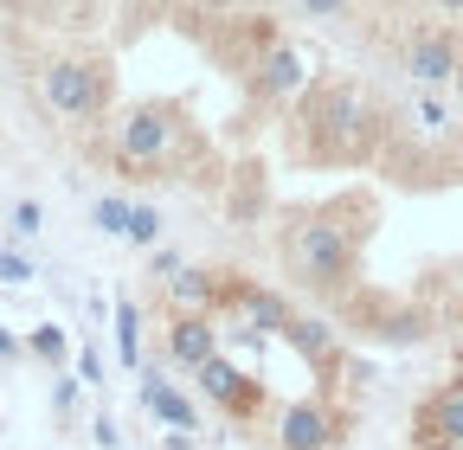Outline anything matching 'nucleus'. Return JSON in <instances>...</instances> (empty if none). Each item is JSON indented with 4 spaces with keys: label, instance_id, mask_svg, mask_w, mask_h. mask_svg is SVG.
Instances as JSON below:
<instances>
[{
    "label": "nucleus",
    "instance_id": "1",
    "mask_svg": "<svg viewBox=\"0 0 463 450\" xmlns=\"http://www.w3.org/2000/svg\"><path fill=\"white\" fill-rule=\"evenodd\" d=\"M289 264H297L309 284H335V277L347 270V232L328 225V219L297 225V239H289Z\"/></svg>",
    "mask_w": 463,
    "mask_h": 450
},
{
    "label": "nucleus",
    "instance_id": "2",
    "mask_svg": "<svg viewBox=\"0 0 463 450\" xmlns=\"http://www.w3.org/2000/svg\"><path fill=\"white\" fill-rule=\"evenodd\" d=\"M97 71L90 65H45V103L58 109V117H90V109H97Z\"/></svg>",
    "mask_w": 463,
    "mask_h": 450
},
{
    "label": "nucleus",
    "instance_id": "3",
    "mask_svg": "<svg viewBox=\"0 0 463 450\" xmlns=\"http://www.w3.org/2000/svg\"><path fill=\"white\" fill-rule=\"evenodd\" d=\"M167 142H174V123L161 117V109H136V117L123 123V136H116V148H123L129 161H155V155H167Z\"/></svg>",
    "mask_w": 463,
    "mask_h": 450
},
{
    "label": "nucleus",
    "instance_id": "4",
    "mask_svg": "<svg viewBox=\"0 0 463 450\" xmlns=\"http://www.w3.org/2000/svg\"><path fill=\"white\" fill-rule=\"evenodd\" d=\"M405 71H412L419 84H444V78L457 71V52H450V39H444V33L412 39V52H405Z\"/></svg>",
    "mask_w": 463,
    "mask_h": 450
},
{
    "label": "nucleus",
    "instance_id": "5",
    "mask_svg": "<svg viewBox=\"0 0 463 450\" xmlns=\"http://www.w3.org/2000/svg\"><path fill=\"white\" fill-rule=\"evenodd\" d=\"M167 361H174V367H194V373H200V367L213 361V322H206V315H187L181 328L167 334Z\"/></svg>",
    "mask_w": 463,
    "mask_h": 450
},
{
    "label": "nucleus",
    "instance_id": "6",
    "mask_svg": "<svg viewBox=\"0 0 463 450\" xmlns=\"http://www.w3.org/2000/svg\"><path fill=\"white\" fill-rule=\"evenodd\" d=\"M283 444L289 450H322L328 444V412L322 406H289L283 412Z\"/></svg>",
    "mask_w": 463,
    "mask_h": 450
},
{
    "label": "nucleus",
    "instance_id": "7",
    "mask_svg": "<svg viewBox=\"0 0 463 450\" xmlns=\"http://www.w3.org/2000/svg\"><path fill=\"white\" fill-rule=\"evenodd\" d=\"M297 84H303V52L297 45H277L270 59H264V90L270 97H289Z\"/></svg>",
    "mask_w": 463,
    "mask_h": 450
},
{
    "label": "nucleus",
    "instance_id": "8",
    "mask_svg": "<svg viewBox=\"0 0 463 450\" xmlns=\"http://www.w3.org/2000/svg\"><path fill=\"white\" fill-rule=\"evenodd\" d=\"M142 399H148V412H155V418H167L174 431H194V406L181 399V392H167L155 373H148V386H142Z\"/></svg>",
    "mask_w": 463,
    "mask_h": 450
},
{
    "label": "nucleus",
    "instance_id": "9",
    "mask_svg": "<svg viewBox=\"0 0 463 450\" xmlns=\"http://www.w3.org/2000/svg\"><path fill=\"white\" fill-rule=\"evenodd\" d=\"M200 386L213 392V399H225V406H232V399L245 392V386H239V367H232V361H219V354H213V361L200 367Z\"/></svg>",
    "mask_w": 463,
    "mask_h": 450
},
{
    "label": "nucleus",
    "instance_id": "10",
    "mask_svg": "<svg viewBox=\"0 0 463 450\" xmlns=\"http://www.w3.org/2000/svg\"><path fill=\"white\" fill-rule=\"evenodd\" d=\"M167 290H174V303H181V309H206V303H213V284H206L200 270H174Z\"/></svg>",
    "mask_w": 463,
    "mask_h": 450
},
{
    "label": "nucleus",
    "instance_id": "11",
    "mask_svg": "<svg viewBox=\"0 0 463 450\" xmlns=\"http://www.w3.org/2000/svg\"><path fill=\"white\" fill-rule=\"evenodd\" d=\"M116 348H123V361L136 367V354H142V315H136V303H116Z\"/></svg>",
    "mask_w": 463,
    "mask_h": 450
},
{
    "label": "nucleus",
    "instance_id": "12",
    "mask_svg": "<svg viewBox=\"0 0 463 450\" xmlns=\"http://www.w3.org/2000/svg\"><path fill=\"white\" fill-rule=\"evenodd\" d=\"M103 232H116V239H129L136 232V206H123V200H97V212H90Z\"/></svg>",
    "mask_w": 463,
    "mask_h": 450
},
{
    "label": "nucleus",
    "instance_id": "13",
    "mask_svg": "<svg viewBox=\"0 0 463 450\" xmlns=\"http://www.w3.org/2000/svg\"><path fill=\"white\" fill-rule=\"evenodd\" d=\"M438 431H444V444H463V392L457 386H444V399H438Z\"/></svg>",
    "mask_w": 463,
    "mask_h": 450
},
{
    "label": "nucleus",
    "instance_id": "14",
    "mask_svg": "<svg viewBox=\"0 0 463 450\" xmlns=\"http://www.w3.org/2000/svg\"><path fill=\"white\" fill-rule=\"evenodd\" d=\"M289 342H297L303 354H322V348H328V334H322V322H289Z\"/></svg>",
    "mask_w": 463,
    "mask_h": 450
},
{
    "label": "nucleus",
    "instance_id": "15",
    "mask_svg": "<svg viewBox=\"0 0 463 450\" xmlns=\"http://www.w3.org/2000/svg\"><path fill=\"white\" fill-rule=\"evenodd\" d=\"M129 239H136V245H155V239H161V212H155V206H136V232H129Z\"/></svg>",
    "mask_w": 463,
    "mask_h": 450
},
{
    "label": "nucleus",
    "instance_id": "16",
    "mask_svg": "<svg viewBox=\"0 0 463 450\" xmlns=\"http://www.w3.org/2000/svg\"><path fill=\"white\" fill-rule=\"evenodd\" d=\"M33 348H39L45 361H58V354H65V334H58V328H33Z\"/></svg>",
    "mask_w": 463,
    "mask_h": 450
},
{
    "label": "nucleus",
    "instance_id": "17",
    "mask_svg": "<svg viewBox=\"0 0 463 450\" xmlns=\"http://www.w3.org/2000/svg\"><path fill=\"white\" fill-rule=\"evenodd\" d=\"M14 232H26V239L39 232V206H33V200H20V206H14Z\"/></svg>",
    "mask_w": 463,
    "mask_h": 450
},
{
    "label": "nucleus",
    "instance_id": "18",
    "mask_svg": "<svg viewBox=\"0 0 463 450\" xmlns=\"http://www.w3.org/2000/svg\"><path fill=\"white\" fill-rule=\"evenodd\" d=\"M0 277H7V284H26V277H33V264H26V258H14V251H7V258H0Z\"/></svg>",
    "mask_w": 463,
    "mask_h": 450
},
{
    "label": "nucleus",
    "instance_id": "19",
    "mask_svg": "<svg viewBox=\"0 0 463 450\" xmlns=\"http://www.w3.org/2000/svg\"><path fill=\"white\" fill-rule=\"evenodd\" d=\"M297 7H303L309 20H328V14H341V7H347V0H297Z\"/></svg>",
    "mask_w": 463,
    "mask_h": 450
},
{
    "label": "nucleus",
    "instance_id": "20",
    "mask_svg": "<svg viewBox=\"0 0 463 450\" xmlns=\"http://www.w3.org/2000/svg\"><path fill=\"white\" fill-rule=\"evenodd\" d=\"M419 123H425V129H444V103L425 97V103H419Z\"/></svg>",
    "mask_w": 463,
    "mask_h": 450
},
{
    "label": "nucleus",
    "instance_id": "21",
    "mask_svg": "<svg viewBox=\"0 0 463 450\" xmlns=\"http://www.w3.org/2000/svg\"><path fill=\"white\" fill-rule=\"evenodd\" d=\"M167 450H194V431H174V437H167Z\"/></svg>",
    "mask_w": 463,
    "mask_h": 450
},
{
    "label": "nucleus",
    "instance_id": "22",
    "mask_svg": "<svg viewBox=\"0 0 463 450\" xmlns=\"http://www.w3.org/2000/svg\"><path fill=\"white\" fill-rule=\"evenodd\" d=\"M7 348H14V342H7V334H0V354H7Z\"/></svg>",
    "mask_w": 463,
    "mask_h": 450
},
{
    "label": "nucleus",
    "instance_id": "23",
    "mask_svg": "<svg viewBox=\"0 0 463 450\" xmlns=\"http://www.w3.org/2000/svg\"><path fill=\"white\" fill-rule=\"evenodd\" d=\"M425 450H450V444H425Z\"/></svg>",
    "mask_w": 463,
    "mask_h": 450
},
{
    "label": "nucleus",
    "instance_id": "24",
    "mask_svg": "<svg viewBox=\"0 0 463 450\" xmlns=\"http://www.w3.org/2000/svg\"><path fill=\"white\" fill-rule=\"evenodd\" d=\"M444 7H463V0H444Z\"/></svg>",
    "mask_w": 463,
    "mask_h": 450
}]
</instances>
